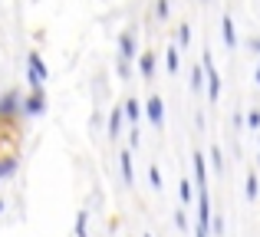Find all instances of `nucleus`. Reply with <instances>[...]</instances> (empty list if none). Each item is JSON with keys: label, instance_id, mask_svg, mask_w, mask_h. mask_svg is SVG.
<instances>
[{"label": "nucleus", "instance_id": "nucleus-1", "mask_svg": "<svg viewBox=\"0 0 260 237\" xmlns=\"http://www.w3.org/2000/svg\"><path fill=\"white\" fill-rule=\"evenodd\" d=\"M26 83H30V89H43L46 83V63L40 59V53L26 56Z\"/></svg>", "mask_w": 260, "mask_h": 237}, {"label": "nucleus", "instance_id": "nucleus-2", "mask_svg": "<svg viewBox=\"0 0 260 237\" xmlns=\"http://www.w3.org/2000/svg\"><path fill=\"white\" fill-rule=\"evenodd\" d=\"M204 70H208V99L217 103V99H221V73L214 70V59H211L208 50H204Z\"/></svg>", "mask_w": 260, "mask_h": 237}, {"label": "nucleus", "instance_id": "nucleus-3", "mask_svg": "<svg viewBox=\"0 0 260 237\" xmlns=\"http://www.w3.org/2000/svg\"><path fill=\"white\" fill-rule=\"evenodd\" d=\"M23 112V99L17 96V92H4L0 96V119H13Z\"/></svg>", "mask_w": 260, "mask_h": 237}, {"label": "nucleus", "instance_id": "nucleus-4", "mask_svg": "<svg viewBox=\"0 0 260 237\" xmlns=\"http://www.w3.org/2000/svg\"><path fill=\"white\" fill-rule=\"evenodd\" d=\"M198 227L211 231V198H208V188H198Z\"/></svg>", "mask_w": 260, "mask_h": 237}, {"label": "nucleus", "instance_id": "nucleus-5", "mask_svg": "<svg viewBox=\"0 0 260 237\" xmlns=\"http://www.w3.org/2000/svg\"><path fill=\"white\" fill-rule=\"evenodd\" d=\"M145 116H148V122H152L155 128H165V103H161L158 96H152L145 103Z\"/></svg>", "mask_w": 260, "mask_h": 237}, {"label": "nucleus", "instance_id": "nucleus-6", "mask_svg": "<svg viewBox=\"0 0 260 237\" xmlns=\"http://www.w3.org/2000/svg\"><path fill=\"white\" fill-rule=\"evenodd\" d=\"M43 109H46V96H43V89H33L30 96L23 99V112H26V116H40Z\"/></svg>", "mask_w": 260, "mask_h": 237}, {"label": "nucleus", "instance_id": "nucleus-7", "mask_svg": "<svg viewBox=\"0 0 260 237\" xmlns=\"http://www.w3.org/2000/svg\"><path fill=\"white\" fill-rule=\"evenodd\" d=\"M191 165H194V185L208 188V165H204V152H201V148L191 155Z\"/></svg>", "mask_w": 260, "mask_h": 237}, {"label": "nucleus", "instance_id": "nucleus-8", "mask_svg": "<svg viewBox=\"0 0 260 237\" xmlns=\"http://www.w3.org/2000/svg\"><path fill=\"white\" fill-rule=\"evenodd\" d=\"M119 168H122V181H125V188H128V185H135V172H132V152H128V148H122V152H119Z\"/></svg>", "mask_w": 260, "mask_h": 237}, {"label": "nucleus", "instance_id": "nucleus-9", "mask_svg": "<svg viewBox=\"0 0 260 237\" xmlns=\"http://www.w3.org/2000/svg\"><path fill=\"white\" fill-rule=\"evenodd\" d=\"M221 33H224V43H228V50H234V46H237V30H234V20H231V13H224Z\"/></svg>", "mask_w": 260, "mask_h": 237}, {"label": "nucleus", "instance_id": "nucleus-10", "mask_svg": "<svg viewBox=\"0 0 260 237\" xmlns=\"http://www.w3.org/2000/svg\"><path fill=\"white\" fill-rule=\"evenodd\" d=\"M119 56L122 59L139 56V53H135V33H122V37H119Z\"/></svg>", "mask_w": 260, "mask_h": 237}, {"label": "nucleus", "instance_id": "nucleus-11", "mask_svg": "<svg viewBox=\"0 0 260 237\" xmlns=\"http://www.w3.org/2000/svg\"><path fill=\"white\" fill-rule=\"evenodd\" d=\"M139 73L145 79H155V53L148 50V53H139Z\"/></svg>", "mask_w": 260, "mask_h": 237}, {"label": "nucleus", "instance_id": "nucleus-12", "mask_svg": "<svg viewBox=\"0 0 260 237\" xmlns=\"http://www.w3.org/2000/svg\"><path fill=\"white\" fill-rule=\"evenodd\" d=\"M122 116H125V109L115 106L112 116H109V139H119V135H122Z\"/></svg>", "mask_w": 260, "mask_h": 237}, {"label": "nucleus", "instance_id": "nucleus-13", "mask_svg": "<svg viewBox=\"0 0 260 237\" xmlns=\"http://www.w3.org/2000/svg\"><path fill=\"white\" fill-rule=\"evenodd\" d=\"M165 63H168V76H175V73H178V66H181V53H178V46H168Z\"/></svg>", "mask_w": 260, "mask_h": 237}, {"label": "nucleus", "instance_id": "nucleus-14", "mask_svg": "<svg viewBox=\"0 0 260 237\" xmlns=\"http://www.w3.org/2000/svg\"><path fill=\"white\" fill-rule=\"evenodd\" d=\"M17 172V158H13V155H4V158H0V178H7V175H13Z\"/></svg>", "mask_w": 260, "mask_h": 237}, {"label": "nucleus", "instance_id": "nucleus-15", "mask_svg": "<svg viewBox=\"0 0 260 237\" xmlns=\"http://www.w3.org/2000/svg\"><path fill=\"white\" fill-rule=\"evenodd\" d=\"M257 191H260V181H257V175L250 172L247 175V201H257Z\"/></svg>", "mask_w": 260, "mask_h": 237}, {"label": "nucleus", "instance_id": "nucleus-16", "mask_svg": "<svg viewBox=\"0 0 260 237\" xmlns=\"http://www.w3.org/2000/svg\"><path fill=\"white\" fill-rule=\"evenodd\" d=\"M188 43H191V26L181 23V26H178V46H181V50H188Z\"/></svg>", "mask_w": 260, "mask_h": 237}, {"label": "nucleus", "instance_id": "nucleus-17", "mask_svg": "<svg viewBox=\"0 0 260 237\" xmlns=\"http://www.w3.org/2000/svg\"><path fill=\"white\" fill-rule=\"evenodd\" d=\"M148 185H152L155 191H161V172H158V165H148Z\"/></svg>", "mask_w": 260, "mask_h": 237}, {"label": "nucleus", "instance_id": "nucleus-18", "mask_svg": "<svg viewBox=\"0 0 260 237\" xmlns=\"http://www.w3.org/2000/svg\"><path fill=\"white\" fill-rule=\"evenodd\" d=\"M122 109H125V116H128V122H132V125L139 122V112H142V109H139V103H135V99H128Z\"/></svg>", "mask_w": 260, "mask_h": 237}, {"label": "nucleus", "instance_id": "nucleus-19", "mask_svg": "<svg viewBox=\"0 0 260 237\" xmlns=\"http://www.w3.org/2000/svg\"><path fill=\"white\" fill-rule=\"evenodd\" d=\"M204 89V79H201V66L191 70V92H201Z\"/></svg>", "mask_w": 260, "mask_h": 237}, {"label": "nucleus", "instance_id": "nucleus-20", "mask_svg": "<svg viewBox=\"0 0 260 237\" xmlns=\"http://www.w3.org/2000/svg\"><path fill=\"white\" fill-rule=\"evenodd\" d=\"M211 168H214V172H224V158H221V148L217 145H211Z\"/></svg>", "mask_w": 260, "mask_h": 237}, {"label": "nucleus", "instance_id": "nucleus-21", "mask_svg": "<svg viewBox=\"0 0 260 237\" xmlns=\"http://www.w3.org/2000/svg\"><path fill=\"white\" fill-rule=\"evenodd\" d=\"M244 122H247V128H254V132H260V109H250L247 116H244Z\"/></svg>", "mask_w": 260, "mask_h": 237}, {"label": "nucleus", "instance_id": "nucleus-22", "mask_svg": "<svg viewBox=\"0 0 260 237\" xmlns=\"http://www.w3.org/2000/svg\"><path fill=\"white\" fill-rule=\"evenodd\" d=\"M86 221H89V214L79 211V218H76V237H86Z\"/></svg>", "mask_w": 260, "mask_h": 237}, {"label": "nucleus", "instance_id": "nucleus-23", "mask_svg": "<svg viewBox=\"0 0 260 237\" xmlns=\"http://www.w3.org/2000/svg\"><path fill=\"white\" fill-rule=\"evenodd\" d=\"M168 10H172V7H168V0H155V13H158V20H165Z\"/></svg>", "mask_w": 260, "mask_h": 237}, {"label": "nucleus", "instance_id": "nucleus-24", "mask_svg": "<svg viewBox=\"0 0 260 237\" xmlns=\"http://www.w3.org/2000/svg\"><path fill=\"white\" fill-rule=\"evenodd\" d=\"M178 191H181V201L188 205L191 201V181H178Z\"/></svg>", "mask_w": 260, "mask_h": 237}, {"label": "nucleus", "instance_id": "nucleus-25", "mask_svg": "<svg viewBox=\"0 0 260 237\" xmlns=\"http://www.w3.org/2000/svg\"><path fill=\"white\" fill-rule=\"evenodd\" d=\"M119 76L128 79V59H122V56H119Z\"/></svg>", "mask_w": 260, "mask_h": 237}, {"label": "nucleus", "instance_id": "nucleus-26", "mask_svg": "<svg viewBox=\"0 0 260 237\" xmlns=\"http://www.w3.org/2000/svg\"><path fill=\"white\" fill-rule=\"evenodd\" d=\"M128 142H132V145H139V142H142V135H139V128H135V125H132V132H128Z\"/></svg>", "mask_w": 260, "mask_h": 237}, {"label": "nucleus", "instance_id": "nucleus-27", "mask_svg": "<svg viewBox=\"0 0 260 237\" xmlns=\"http://www.w3.org/2000/svg\"><path fill=\"white\" fill-rule=\"evenodd\" d=\"M211 227H214V234H224V221H221V218L211 221Z\"/></svg>", "mask_w": 260, "mask_h": 237}, {"label": "nucleus", "instance_id": "nucleus-28", "mask_svg": "<svg viewBox=\"0 0 260 237\" xmlns=\"http://www.w3.org/2000/svg\"><path fill=\"white\" fill-rule=\"evenodd\" d=\"M250 50H254L257 56H260V37H254V40H250Z\"/></svg>", "mask_w": 260, "mask_h": 237}, {"label": "nucleus", "instance_id": "nucleus-29", "mask_svg": "<svg viewBox=\"0 0 260 237\" xmlns=\"http://www.w3.org/2000/svg\"><path fill=\"white\" fill-rule=\"evenodd\" d=\"M254 83H257V89H260V56H257V73H254Z\"/></svg>", "mask_w": 260, "mask_h": 237}, {"label": "nucleus", "instance_id": "nucleus-30", "mask_svg": "<svg viewBox=\"0 0 260 237\" xmlns=\"http://www.w3.org/2000/svg\"><path fill=\"white\" fill-rule=\"evenodd\" d=\"M194 237H208V231H204V227H198V231H194Z\"/></svg>", "mask_w": 260, "mask_h": 237}, {"label": "nucleus", "instance_id": "nucleus-31", "mask_svg": "<svg viewBox=\"0 0 260 237\" xmlns=\"http://www.w3.org/2000/svg\"><path fill=\"white\" fill-rule=\"evenodd\" d=\"M0 211H4V201H0Z\"/></svg>", "mask_w": 260, "mask_h": 237}, {"label": "nucleus", "instance_id": "nucleus-32", "mask_svg": "<svg viewBox=\"0 0 260 237\" xmlns=\"http://www.w3.org/2000/svg\"><path fill=\"white\" fill-rule=\"evenodd\" d=\"M145 237H152V234H145Z\"/></svg>", "mask_w": 260, "mask_h": 237}]
</instances>
